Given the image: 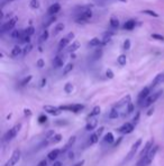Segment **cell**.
<instances>
[{"mask_svg": "<svg viewBox=\"0 0 164 166\" xmlns=\"http://www.w3.org/2000/svg\"><path fill=\"white\" fill-rule=\"evenodd\" d=\"M157 150H158V146L155 145V146L151 149L150 152H149V154H147L145 157L138 159V162H137L136 166H147V165H150L151 163H152V160L154 159V157L156 156Z\"/></svg>", "mask_w": 164, "mask_h": 166, "instance_id": "obj_1", "label": "cell"}, {"mask_svg": "<svg viewBox=\"0 0 164 166\" xmlns=\"http://www.w3.org/2000/svg\"><path fill=\"white\" fill-rule=\"evenodd\" d=\"M20 129H22V124H20V123L15 124L14 127H11V128H10V129L5 133V136H4V140H5V141H9V140L14 139V138L18 135V132L20 131Z\"/></svg>", "mask_w": 164, "mask_h": 166, "instance_id": "obj_2", "label": "cell"}, {"mask_svg": "<svg viewBox=\"0 0 164 166\" xmlns=\"http://www.w3.org/2000/svg\"><path fill=\"white\" fill-rule=\"evenodd\" d=\"M91 17H92V11H91L90 9H86V8H84V9L75 17V22L79 23V24H83V23L88 22Z\"/></svg>", "mask_w": 164, "mask_h": 166, "instance_id": "obj_3", "label": "cell"}, {"mask_svg": "<svg viewBox=\"0 0 164 166\" xmlns=\"http://www.w3.org/2000/svg\"><path fill=\"white\" fill-rule=\"evenodd\" d=\"M162 90H158V92H155V93H153V94H151L147 98H146V101L143 103V108H149V106H151L152 104H154L155 102L160 98V96L162 95Z\"/></svg>", "mask_w": 164, "mask_h": 166, "instance_id": "obj_4", "label": "cell"}, {"mask_svg": "<svg viewBox=\"0 0 164 166\" xmlns=\"http://www.w3.org/2000/svg\"><path fill=\"white\" fill-rule=\"evenodd\" d=\"M20 157H22L20 150H19V149H16V150L11 154L10 158L7 160V163L5 164V166H15L16 164H18V162L20 160Z\"/></svg>", "mask_w": 164, "mask_h": 166, "instance_id": "obj_5", "label": "cell"}, {"mask_svg": "<svg viewBox=\"0 0 164 166\" xmlns=\"http://www.w3.org/2000/svg\"><path fill=\"white\" fill-rule=\"evenodd\" d=\"M61 108V111H70L73 113H78L80 111H82L84 108V105L82 104H71V105H62V106H58Z\"/></svg>", "mask_w": 164, "mask_h": 166, "instance_id": "obj_6", "label": "cell"}, {"mask_svg": "<svg viewBox=\"0 0 164 166\" xmlns=\"http://www.w3.org/2000/svg\"><path fill=\"white\" fill-rule=\"evenodd\" d=\"M103 129H105L103 127H100L99 129L96 131V132H93L92 135H90L88 144L90 145V146H92V145L97 144V142L99 141V139L101 138V135H102V132H103Z\"/></svg>", "mask_w": 164, "mask_h": 166, "instance_id": "obj_7", "label": "cell"}, {"mask_svg": "<svg viewBox=\"0 0 164 166\" xmlns=\"http://www.w3.org/2000/svg\"><path fill=\"white\" fill-rule=\"evenodd\" d=\"M135 129V124L133 122H126L124 123L121 127L118 128V131L122 133V135H128V133H132Z\"/></svg>", "mask_w": 164, "mask_h": 166, "instance_id": "obj_8", "label": "cell"}, {"mask_svg": "<svg viewBox=\"0 0 164 166\" xmlns=\"http://www.w3.org/2000/svg\"><path fill=\"white\" fill-rule=\"evenodd\" d=\"M151 95V88L150 87H145L144 89L141 90V93L138 94V97H137V102H138V104L142 106L143 103L146 101V98L149 97Z\"/></svg>", "mask_w": 164, "mask_h": 166, "instance_id": "obj_9", "label": "cell"}, {"mask_svg": "<svg viewBox=\"0 0 164 166\" xmlns=\"http://www.w3.org/2000/svg\"><path fill=\"white\" fill-rule=\"evenodd\" d=\"M18 21L17 17H13L11 19H9L7 23H5L2 26H1V33H5V32H9L10 29H13L16 25V23Z\"/></svg>", "mask_w": 164, "mask_h": 166, "instance_id": "obj_10", "label": "cell"}, {"mask_svg": "<svg viewBox=\"0 0 164 166\" xmlns=\"http://www.w3.org/2000/svg\"><path fill=\"white\" fill-rule=\"evenodd\" d=\"M141 145H142V139H137L135 141V144L132 146V148H130V150H129L128 155H127V158L126 160H129V159H132L134 156H135L136 152L138 150V148L141 147Z\"/></svg>", "mask_w": 164, "mask_h": 166, "instance_id": "obj_11", "label": "cell"}, {"mask_svg": "<svg viewBox=\"0 0 164 166\" xmlns=\"http://www.w3.org/2000/svg\"><path fill=\"white\" fill-rule=\"evenodd\" d=\"M43 110L45 112H47L49 114L51 115H54V116H57L61 114V108H57V106H53V105H44L43 106Z\"/></svg>", "mask_w": 164, "mask_h": 166, "instance_id": "obj_12", "label": "cell"}, {"mask_svg": "<svg viewBox=\"0 0 164 166\" xmlns=\"http://www.w3.org/2000/svg\"><path fill=\"white\" fill-rule=\"evenodd\" d=\"M155 145H154V141L153 140H149L146 144H145V146H144V148H143V150L141 152V154H139V158H143V157H145L147 154H149V152H150L151 149L154 147Z\"/></svg>", "mask_w": 164, "mask_h": 166, "instance_id": "obj_13", "label": "cell"}, {"mask_svg": "<svg viewBox=\"0 0 164 166\" xmlns=\"http://www.w3.org/2000/svg\"><path fill=\"white\" fill-rule=\"evenodd\" d=\"M129 103H130V96H129V95H127V96H125L122 100H120V101L118 102V103L115 105L114 108H118V110H119V108H122V106H127Z\"/></svg>", "mask_w": 164, "mask_h": 166, "instance_id": "obj_14", "label": "cell"}, {"mask_svg": "<svg viewBox=\"0 0 164 166\" xmlns=\"http://www.w3.org/2000/svg\"><path fill=\"white\" fill-rule=\"evenodd\" d=\"M61 154H62V150H61V149H57V148L56 149H53L52 152H49V155H47V159H49V160H55V159H56Z\"/></svg>", "mask_w": 164, "mask_h": 166, "instance_id": "obj_15", "label": "cell"}, {"mask_svg": "<svg viewBox=\"0 0 164 166\" xmlns=\"http://www.w3.org/2000/svg\"><path fill=\"white\" fill-rule=\"evenodd\" d=\"M97 125H98V120H97V119H91V120H89L88 123H87L86 130L87 131H92L97 128Z\"/></svg>", "mask_w": 164, "mask_h": 166, "instance_id": "obj_16", "label": "cell"}, {"mask_svg": "<svg viewBox=\"0 0 164 166\" xmlns=\"http://www.w3.org/2000/svg\"><path fill=\"white\" fill-rule=\"evenodd\" d=\"M162 81H164V75L163 73H158L156 77L153 79V81H152V84H151L150 88L152 89V88H154V87H156L160 83H162Z\"/></svg>", "mask_w": 164, "mask_h": 166, "instance_id": "obj_17", "label": "cell"}, {"mask_svg": "<svg viewBox=\"0 0 164 166\" xmlns=\"http://www.w3.org/2000/svg\"><path fill=\"white\" fill-rule=\"evenodd\" d=\"M114 140H115V137L111 132L106 133V135L103 136V138H102V142L105 145H111L114 142Z\"/></svg>", "mask_w": 164, "mask_h": 166, "instance_id": "obj_18", "label": "cell"}, {"mask_svg": "<svg viewBox=\"0 0 164 166\" xmlns=\"http://www.w3.org/2000/svg\"><path fill=\"white\" fill-rule=\"evenodd\" d=\"M60 9H61V6H60V4H54V5H52L50 8H49V15L50 16H55V15L60 11Z\"/></svg>", "mask_w": 164, "mask_h": 166, "instance_id": "obj_19", "label": "cell"}, {"mask_svg": "<svg viewBox=\"0 0 164 166\" xmlns=\"http://www.w3.org/2000/svg\"><path fill=\"white\" fill-rule=\"evenodd\" d=\"M64 63V59L63 57H61V56H57L54 58L53 60V66H54V68H61L62 66Z\"/></svg>", "mask_w": 164, "mask_h": 166, "instance_id": "obj_20", "label": "cell"}, {"mask_svg": "<svg viewBox=\"0 0 164 166\" xmlns=\"http://www.w3.org/2000/svg\"><path fill=\"white\" fill-rule=\"evenodd\" d=\"M74 142H75V137L73 136V137H71L70 139H69V141H68V142H66V145L64 146V148H63V149H61V150H62V154H64V152H68V150L71 148L72 146L74 145Z\"/></svg>", "mask_w": 164, "mask_h": 166, "instance_id": "obj_21", "label": "cell"}, {"mask_svg": "<svg viewBox=\"0 0 164 166\" xmlns=\"http://www.w3.org/2000/svg\"><path fill=\"white\" fill-rule=\"evenodd\" d=\"M80 48V42L79 41H74L73 43H71L69 46H68V52H74V51H77Z\"/></svg>", "mask_w": 164, "mask_h": 166, "instance_id": "obj_22", "label": "cell"}, {"mask_svg": "<svg viewBox=\"0 0 164 166\" xmlns=\"http://www.w3.org/2000/svg\"><path fill=\"white\" fill-rule=\"evenodd\" d=\"M100 106H94V108H92V111L89 113V115H88V119L90 120V119H92V118H94V116L99 115L100 114Z\"/></svg>", "mask_w": 164, "mask_h": 166, "instance_id": "obj_23", "label": "cell"}, {"mask_svg": "<svg viewBox=\"0 0 164 166\" xmlns=\"http://www.w3.org/2000/svg\"><path fill=\"white\" fill-rule=\"evenodd\" d=\"M118 116H119V110L116 108H113L111 111H110V113H109V115H108V118L110 120H114V119H117Z\"/></svg>", "mask_w": 164, "mask_h": 166, "instance_id": "obj_24", "label": "cell"}, {"mask_svg": "<svg viewBox=\"0 0 164 166\" xmlns=\"http://www.w3.org/2000/svg\"><path fill=\"white\" fill-rule=\"evenodd\" d=\"M135 25H136V22L134 21V19H129V21H127V22L125 23L124 28L130 31V29H133L134 27H135Z\"/></svg>", "mask_w": 164, "mask_h": 166, "instance_id": "obj_25", "label": "cell"}, {"mask_svg": "<svg viewBox=\"0 0 164 166\" xmlns=\"http://www.w3.org/2000/svg\"><path fill=\"white\" fill-rule=\"evenodd\" d=\"M22 52H23V50L20 46L15 45L14 48H13V50H11V56H13V57H18V56L22 54Z\"/></svg>", "mask_w": 164, "mask_h": 166, "instance_id": "obj_26", "label": "cell"}, {"mask_svg": "<svg viewBox=\"0 0 164 166\" xmlns=\"http://www.w3.org/2000/svg\"><path fill=\"white\" fill-rule=\"evenodd\" d=\"M69 40L66 38V37H63V38H61L60 40V42H58V50L61 51L62 49H64L65 46H68V44H69Z\"/></svg>", "mask_w": 164, "mask_h": 166, "instance_id": "obj_27", "label": "cell"}, {"mask_svg": "<svg viewBox=\"0 0 164 166\" xmlns=\"http://www.w3.org/2000/svg\"><path fill=\"white\" fill-rule=\"evenodd\" d=\"M109 23H110V26L114 27V28H117V27L119 26V21H118V18H117L116 16H113V17L110 18Z\"/></svg>", "mask_w": 164, "mask_h": 166, "instance_id": "obj_28", "label": "cell"}, {"mask_svg": "<svg viewBox=\"0 0 164 166\" xmlns=\"http://www.w3.org/2000/svg\"><path fill=\"white\" fill-rule=\"evenodd\" d=\"M64 29V24H57V25H55V27H54V29H53V34L54 35H57L60 32H62Z\"/></svg>", "mask_w": 164, "mask_h": 166, "instance_id": "obj_29", "label": "cell"}, {"mask_svg": "<svg viewBox=\"0 0 164 166\" xmlns=\"http://www.w3.org/2000/svg\"><path fill=\"white\" fill-rule=\"evenodd\" d=\"M126 61H127V58H126L125 54H120V56L118 57V59H117V62H118L119 66H125L126 65Z\"/></svg>", "mask_w": 164, "mask_h": 166, "instance_id": "obj_30", "label": "cell"}, {"mask_svg": "<svg viewBox=\"0 0 164 166\" xmlns=\"http://www.w3.org/2000/svg\"><path fill=\"white\" fill-rule=\"evenodd\" d=\"M142 13L143 14H145V15H149V16H151V17H154V18H157V17H158V14H157V13L153 11V10H150V9L142 10Z\"/></svg>", "mask_w": 164, "mask_h": 166, "instance_id": "obj_31", "label": "cell"}, {"mask_svg": "<svg viewBox=\"0 0 164 166\" xmlns=\"http://www.w3.org/2000/svg\"><path fill=\"white\" fill-rule=\"evenodd\" d=\"M73 63H68V65L64 67V69H63V75H68L69 72L72 71V69H73Z\"/></svg>", "mask_w": 164, "mask_h": 166, "instance_id": "obj_32", "label": "cell"}, {"mask_svg": "<svg viewBox=\"0 0 164 166\" xmlns=\"http://www.w3.org/2000/svg\"><path fill=\"white\" fill-rule=\"evenodd\" d=\"M47 38H49V32H47V31H44L43 33H42V35H41V37H39V43L42 44L43 42H45Z\"/></svg>", "mask_w": 164, "mask_h": 166, "instance_id": "obj_33", "label": "cell"}, {"mask_svg": "<svg viewBox=\"0 0 164 166\" xmlns=\"http://www.w3.org/2000/svg\"><path fill=\"white\" fill-rule=\"evenodd\" d=\"M62 140V135H60V133H57V135H55L54 137L52 138V144L55 145V144H58L60 141Z\"/></svg>", "mask_w": 164, "mask_h": 166, "instance_id": "obj_34", "label": "cell"}, {"mask_svg": "<svg viewBox=\"0 0 164 166\" xmlns=\"http://www.w3.org/2000/svg\"><path fill=\"white\" fill-rule=\"evenodd\" d=\"M29 7L33 8V9H37V8L39 7V1H38V0H30Z\"/></svg>", "mask_w": 164, "mask_h": 166, "instance_id": "obj_35", "label": "cell"}, {"mask_svg": "<svg viewBox=\"0 0 164 166\" xmlns=\"http://www.w3.org/2000/svg\"><path fill=\"white\" fill-rule=\"evenodd\" d=\"M34 33H35V28L33 26H29V27H27V28L25 29V34L27 36H29V37L33 35Z\"/></svg>", "mask_w": 164, "mask_h": 166, "instance_id": "obj_36", "label": "cell"}, {"mask_svg": "<svg viewBox=\"0 0 164 166\" xmlns=\"http://www.w3.org/2000/svg\"><path fill=\"white\" fill-rule=\"evenodd\" d=\"M100 44V40L98 37H93L92 40H90V42H89V45L90 46H97V45H99Z\"/></svg>", "mask_w": 164, "mask_h": 166, "instance_id": "obj_37", "label": "cell"}, {"mask_svg": "<svg viewBox=\"0 0 164 166\" xmlns=\"http://www.w3.org/2000/svg\"><path fill=\"white\" fill-rule=\"evenodd\" d=\"M64 90H65V93H68V94L72 93V90H73V86H72V84L68 83V84L65 85V87H64Z\"/></svg>", "mask_w": 164, "mask_h": 166, "instance_id": "obj_38", "label": "cell"}, {"mask_svg": "<svg viewBox=\"0 0 164 166\" xmlns=\"http://www.w3.org/2000/svg\"><path fill=\"white\" fill-rule=\"evenodd\" d=\"M152 38H154V40H157V41H164V36L161 35V34H157V33H154V34H152Z\"/></svg>", "mask_w": 164, "mask_h": 166, "instance_id": "obj_39", "label": "cell"}, {"mask_svg": "<svg viewBox=\"0 0 164 166\" xmlns=\"http://www.w3.org/2000/svg\"><path fill=\"white\" fill-rule=\"evenodd\" d=\"M32 48H33V46H32V44H28V45H26V46H25V49L23 50V54L25 56V54L29 53V52H30V50H32Z\"/></svg>", "mask_w": 164, "mask_h": 166, "instance_id": "obj_40", "label": "cell"}, {"mask_svg": "<svg viewBox=\"0 0 164 166\" xmlns=\"http://www.w3.org/2000/svg\"><path fill=\"white\" fill-rule=\"evenodd\" d=\"M32 79V76H28V77H26V78H24L22 80V86H25V85H27L29 81Z\"/></svg>", "mask_w": 164, "mask_h": 166, "instance_id": "obj_41", "label": "cell"}, {"mask_svg": "<svg viewBox=\"0 0 164 166\" xmlns=\"http://www.w3.org/2000/svg\"><path fill=\"white\" fill-rule=\"evenodd\" d=\"M36 66H37L38 68H43L44 66H45V61H44L43 59H39V60L36 62Z\"/></svg>", "mask_w": 164, "mask_h": 166, "instance_id": "obj_42", "label": "cell"}, {"mask_svg": "<svg viewBox=\"0 0 164 166\" xmlns=\"http://www.w3.org/2000/svg\"><path fill=\"white\" fill-rule=\"evenodd\" d=\"M106 76H107L109 79H113L114 78V72H113V70L111 69H108L107 72H106Z\"/></svg>", "mask_w": 164, "mask_h": 166, "instance_id": "obj_43", "label": "cell"}, {"mask_svg": "<svg viewBox=\"0 0 164 166\" xmlns=\"http://www.w3.org/2000/svg\"><path fill=\"white\" fill-rule=\"evenodd\" d=\"M46 120H47V118L44 115V114H42V115H39L38 116V122L39 123H44V122H46Z\"/></svg>", "mask_w": 164, "mask_h": 166, "instance_id": "obj_44", "label": "cell"}, {"mask_svg": "<svg viewBox=\"0 0 164 166\" xmlns=\"http://www.w3.org/2000/svg\"><path fill=\"white\" fill-rule=\"evenodd\" d=\"M129 48H130V41H129V40H126V41L124 42V49H125V50H129Z\"/></svg>", "mask_w": 164, "mask_h": 166, "instance_id": "obj_45", "label": "cell"}, {"mask_svg": "<svg viewBox=\"0 0 164 166\" xmlns=\"http://www.w3.org/2000/svg\"><path fill=\"white\" fill-rule=\"evenodd\" d=\"M138 120H139V112H137V113H136V115L134 116V119H133V123L136 124V123L138 122Z\"/></svg>", "mask_w": 164, "mask_h": 166, "instance_id": "obj_46", "label": "cell"}, {"mask_svg": "<svg viewBox=\"0 0 164 166\" xmlns=\"http://www.w3.org/2000/svg\"><path fill=\"white\" fill-rule=\"evenodd\" d=\"M65 37H66V38H68V40H69V41L71 42L72 40L74 38V33H72V32H71V33H69V34L65 36Z\"/></svg>", "mask_w": 164, "mask_h": 166, "instance_id": "obj_47", "label": "cell"}, {"mask_svg": "<svg viewBox=\"0 0 164 166\" xmlns=\"http://www.w3.org/2000/svg\"><path fill=\"white\" fill-rule=\"evenodd\" d=\"M37 166H47V160H46V159L41 160V162L38 163V165H37Z\"/></svg>", "mask_w": 164, "mask_h": 166, "instance_id": "obj_48", "label": "cell"}, {"mask_svg": "<svg viewBox=\"0 0 164 166\" xmlns=\"http://www.w3.org/2000/svg\"><path fill=\"white\" fill-rule=\"evenodd\" d=\"M25 114H26V115H32V112H30V110H27V108H26V110H25Z\"/></svg>", "mask_w": 164, "mask_h": 166, "instance_id": "obj_49", "label": "cell"}, {"mask_svg": "<svg viewBox=\"0 0 164 166\" xmlns=\"http://www.w3.org/2000/svg\"><path fill=\"white\" fill-rule=\"evenodd\" d=\"M83 164H84V160H81V162H79V163H77V164H75V165H74V166H82V165H83Z\"/></svg>", "mask_w": 164, "mask_h": 166, "instance_id": "obj_50", "label": "cell"}, {"mask_svg": "<svg viewBox=\"0 0 164 166\" xmlns=\"http://www.w3.org/2000/svg\"><path fill=\"white\" fill-rule=\"evenodd\" d=\"M45 84H46V79H45V78H43V79H42V83H41V87H44V85H45Z\"/></svg>", "mask_w": 164, "mask_h": 166, "instance_id": "obj_51", "label": "cell"}, {"mask_svg": "<svg viewBox=\"0 0 164 166\" xmlns=\"http://www.w3.org/2000/svg\"><path fill=\"white\" fill-rule=\"evenodd\" d=\"M53 166H62V163H61V162H55V163L53 164Z\"/></svg>", "mask_w": 164, "mask_h": 166, "instance_id": "obj_52", "label": "cell"}, {"mask_svg": "<svg viewBox=\"0 0 164 166\" xmlns=\"http://www.w3.org/2000/svg\"><path fill=\"white\" fill-rule=\"evenodd\" d=\"M119 1H121V2H126V0H119Z\"/></svg>", "mask_w": 164, "mask_h": 166, "instance_id": "obj_53", "label": "cell"}]
</instances>
